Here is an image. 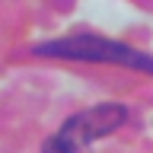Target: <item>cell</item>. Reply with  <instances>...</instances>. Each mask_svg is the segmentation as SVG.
Returning <instances> with one entry per match:
<instances>
[{"label": "cell", "instance_id": "obj_1", "mask_svg": "<svg viewBox=\"0 0 153 153\" xmlns=\"http://www.w3.org/2000/svg\"><path fill=\"white\" fill-rule=\"evenodd\" d=\"M35 57H57V61H83V64H115V67H128V70H140V74L153 76V57L147 51L115 42V38L102 35H64V38H51V42H38L29 48Z\"/></svg>", "mask_w": 153, "mask_h": 153}, {"label": "cell", "instance_id": "obj_2", "mask_svg": "<svg viewBox=\"0 0 153 153\" xmlns=\"http://www.w3.org/2000/svg\"><path fill=\"white\" fill-rule=\"evenodd\" d=\"M128 121V108L118 102H99L93 108L70 115L57 134H51L42 147V153H93V143L115 134Z\"/></svg>", "mask_w": 153, "mask_h": 153}]
</instances>
